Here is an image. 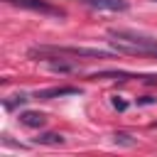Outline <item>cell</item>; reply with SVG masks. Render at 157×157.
<instances>
[{"label":"cell","mask_w":157,"mask_h":157,"mask_svg":"<svg viewBox=\"0 0 157 157\" xmlns=\"http://www.w3.org/2000/svg\"><path fill=\"white\" fill-rule=\"evenodd\" d=\"M152 2H157V0H152Z\"/></svg>","instance_id":"cell-12"},{"label":"cell","mask_w":157,"mask_h":157,"mask_svg":"<svg viewBox=\"0 0 157 157\" xmlns=\"http://www.w3.org/2000/svg\"><path fill=\"white\" fill-rule=\"evenodd\" d=\"M49 69H54V71H78L76 64H66V61H52Z\"/></svg>","instance_id":"cell-8"},{"label":"cell","mask_w":157,"mask_h":157,"mask_svg":"<svg viewBox=\"0 0 157 157\" xmlns=\"http://www.w3.org/2000/svg\"><path fill=\"white\" fill-rule=\"evenodd\" d=\"M110 47L113 52L120 54H145V56H157V39L130 32V29H110Z\"/></svg>","instance_id":"cell-1"},{"label":"cell","mask_w":157,"mask_h":157,"mask_svg":"<svg viewBox=\"0 0 157 157\" xmlns=\"http://www.w3.org/2000/svg\"><path fill=\"white\" fill-rule=\"evenodd\" d=\"M37 142L39 145H64V135H59V132H42L39 137H37Z\"/></svg>","instance_id":"cell-7"},{"label":"cell","mask_w":157,"mask_h":157,"mask_svg":"<svg viewBox=\"0 0 157 157\" xmlns=\"http://www.w3.org/2000/svg\"><path fill=\"white\" fill-rule=\"evenodd\" d=\"M113 105H115V108H118V110H125V108H128V103H125V101H120V98H118V96H115V98H113Z\"/></svg>","instance_id":"cell-11"},{"label":"cell","mask_w":157,"mask_h":157,"mask_svg":"<svg viewBox=\"0 0 157 157\" xmlns=\"http://www.w3.org/2000/svg\"><path fill=\"white\" fill-rule=\"evenodd\" d=\"M78 93L76 86H52V88H42L34 93V98H42V101H49V98H61V96H74Z\"/></svg>","instance_id":"cell-4"},{"label":"cell","mask_w":157,"mask_h":157,"mask_svg":"<svg viewBox=\"0 0 157 157\" xmlns=\"http://www.w3.org/2000/svg\"><path fill=\"white\" fill-rule=\"evenodd\" d=\"M10 5H17L22 10H32V12H39V15H49V17H64V10L52 5L49 0H5Z\"/></svg>","instance_id":"cell-3"},{"label":"cell","mask_w":157,"mask_h":157,"mask_svg":"<svg viewBox=\"0 0 157 157\" xmlns=\"http://www.w3.org/2000/svg\"><path fill=\"white\" fill-rule=\"evenodd\" d=\"M86 5L93 10H113V12L128 10V0H86Z\"/></svg>","instance_id":"cell-5"},{"label":"cell","mask_w":157,"mask_h":157,"mask_svg":"<svg viewBox=\"0 0 157 157\" xmlns=\"http://www.w3.org/2000/svg\"><path fill=\"white\" fill-rule=\"evenodd\" d=\"M29 56H88V59H110V52L103 49H88V47H34L29 49Z\"/></svg>","instance_id":"cell-2"},{"label":"cell","mask_w":157,"mask_h":157,"mask_svg":"<svg viewBox=\"0 0 157 157\" xmlns=\"http://www.w3.org/2000/svg\"><path fill=\"white\" fill-rule=\"evenodd\" d=\"M115 142H120V145H128V147H132V145H135L132 135H128V132H115Z\"/></svg>","instance_id":"cell-9"},{"label":"cell","mask_w":157,"mask_h":157,"mask_svg":"<svg viewBox=\"0 0 157 157\" xmlns=\"http://www.w3.org/2000/svg\"><path fill=\"white\" fill-rule=\"evenodd\" d=\"M25 101H29L25 93H20V96H15V101H5V108H15L17 103H25Z\"/></svg>","instance_id":"cell-10"},{"label":"cell","mask_w":157,"mask_h":157,"mask_svg":"<svg viewBox=\"0 0 157 157\" xmlns=\"http://www.w3.org/2000/svg\"><path fill=\"white\" fill-rule=\"evenodd\" d=\"M20 123L27 125V128H42L47 123V115L37 113V110H25V113H20Z\"/></svg>","instance_id":"cell-6"}]
</instances>
